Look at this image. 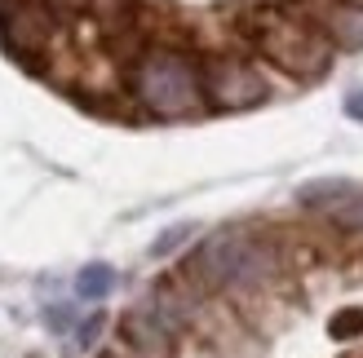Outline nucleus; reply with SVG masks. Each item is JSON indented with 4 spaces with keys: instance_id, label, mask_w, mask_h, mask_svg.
Listing matches in <instances>:
<instances>
[{
    "instance_id": "3",
    "label": "nucleus",
    "mask_w": 363,
    "mask_h": 358,
    "mask_svg": "<svg viewBox=\"0 0 363 358\" xmlns=\"http://www.w3.org/2000/svg\"><path fill=\"white\" fill-rule=\"evenodd\" d=\"M129 93L155 120H186L204 106L199 62H191L177 49H147L129 67Z\"/></svg>"
},
{
    "instance_id": "8",
    "label": "nucleus",
    "mask_w": 363,
    "mask_h": 358,
    "mask_svg": "<svg viewBox=\"0 0 363 358\" xmlns=\"http://www.w3.org/2000/svg\"><path fill=\"white\" fill-rule=\"evenodd\" d=\"M354 190H359V186L346 182V177H311V182L297 186L293 200H297L301 208H311V212H333L337 204H346Z\"/></svg>"
},
{
    "instance_id": "7",
    "label": "nucleus",
    "mask_w": 363,
    "mask_h": 358,
    "mask_svg": "<svg viewBox=\"0 0 363 358\" xmlns=\"http://www.w3.org/2000/svg\"><path fill=\"white\" fill-rule=\"evenodd\" d=\"M120 341L133 358H173V336L164 332V323L155 318L147 301L120 318Z\"/></svg>"
},
{
    "instance_id": "10",
    "label": "nucleus",
    "mask_w": 363,
    "mask_h": 358,
    "mask_svg": "<svg viewBox=\"0 0 363 358\" xmlns=\"http://www.w3.org/2000/svg\"><path fill=\"white\" fill-rule=\"evenodd\" d=\"M111 288H116V270H111V265H102V261L84 265V270L76 275L80 301H102V296H111Z\"/></svg>"
},
{
    "instance_id": "16",
    "label": "nucleus",
    "mask_w": 363,
    "mask_h": 358,
    "mask_svg": "<svg viewBox=\"0 0 363 358\" xmlns=\"http://www.w3.org/2000/svg\"><path fill=\"white\" fill-rule=\"evenodd\" d=\"M102 358H120V354H102Z\"/></svg>"
},
{
    "instance_id": "2",
    "label": "nucleus",
    "mask_w": 363,
    "mask_h": 358,
    "mask_svg": "<svg viewBox=\"0 0 363 358\" xmlns=\"http://www.w3.org/2000/svg\"><path fill=\"white\" fill-rule=\"evenodd\" d=\"M248 40L257 45L262 58H270L284 76L293 80H319L333 62V40L323 23H311V18H293L279 9H252V23H244Z\"/></svg>"
},
{
    "instance_id": "5",
    "label": "nucleus",
    "mask_w": 363,
    "mask_h": 358,
    "mask_svg": "<svg viewBox=\"0 0 363 358\" xmlns=\"http://www.w3.org/2000/svg\"><path fill=\"white\" fill-rule=\"evenodd\" d=\"M58 9L49 5V0H18L0 13V35H5L9 53H18L23 62L31 58H45L58 40Z\"/></svg>"
},
{
    "instance_id": "6",
    "label": "nucleus",
    "mask_w": 363,
    "mask_h": 358,
    "mask_svg": "<svg viewBox=\"0 0 363 358\" xmlns=\"http://www.w3.org/2000/svg\"><path fill=\"white\" fill-rule=\"evenodd\" d=\"M147 306L155 310V318L164 323V332L173 336V341H182V336H191L199 328V318H204V288H199L195 279H160L151 296H147Z\"/></svg>"
},
{
    "instance_id": "15",
    "label": "nucleus",
    "mask_w": 363,
    "mask_h": 358,
    "mask_svg": "<svg viewBox=\"0 0 363 358\" xmlns=\"http://www.w3.org/2000/svg\"><path fill=\"white\" fill-rule=\"evenodd\" d=\"M45 318H49V328H67V323H71V310H67V306H53Z\"/></svg>"
},
{
    "instance_id": "14",
    "label": "nucleus",
    "mask_w": 363,
    "mask_h": 358,
    "mask_svg": "<svg viewBox=\"0 0 363 358\" xmlns=\"http://www.w3.org/2000/svg\"><path fill=\"white\" fill-rule=\"evenodd\" d=\"M346 115L350 120H363V88H354V93L346 98Z\"/></svg>"
},
{
    "instance_id": "12",
    "label": "nucleus",
    "mask_w": 363,
    "mask_h": 358,
    "mask_svg": "<svg viewBox=\"0 0 363 358\" xmlns=\"http://www.w3.org/2000/svg\"><path fill=\"white\" fill-rule=\"evenodd\" d=\"M191 235H195V226H191V221H182V226H169L164 235H160V239L151 243V257H169V253H177V248L186 243Z\"/></svg>"
},
{
    "instance_id": "11",
    "label": "nucleus",
    "mask_w": 363,
    "mask_h": 358,
    "mask_svg": "<svg viewBox=\"0 0 363 358\" xmlns=\"http://www.w3.org/2000/svg\"><path fill=\"white\" fill-rule=\"evenodd\" d=\"M328 221H333L337 230H346V235H363V190H354L346 204H337V208L328 212Z\"/></svg>"
},
{
    "instance_id": "1",
    "label": "nucleus",
    "mask_w": 363,
    "mask_h": 358,
    "mask_svg": "<svg viewBox=\"0 0 363 358\" xmlns=\"http://www.w3.org/2000/svg\"><path fill=\"white\" fill-rule=\"evenodd\" d=\"M284 270V253L275 239H257L240 226H226L208 235L182 265V275L195 279L204 292H240L252 296L270 288Z\"/></svg>"
},
{
    "instance_id": "13",
    "label": "nucleus",
    "mask_w": 363,
    "mask_h": 358,
    "mask_svg": "<svg viewBox=\"0 0 363 358\" xmlns=\"http://www.w3.org/2000/svg\"><path fill=\"white\" fill-rule=\"evenodd\" d=\"M98 332H102V318L94 314V318H89V323L80 328V345H94V341H98Z\"/></svg>"
},
{
    "instance_id": "9",
    "label": "nucleus",
    "mask_w": 363,
    "mask_h": 358,
    "mask_svg": "<svg viewBox=\"0 0 363 358\" xmlns=\"http://www.w3.org/2000/svg\"><path fill=\"white\" fill-rule=\"evenodd\" d=\"M319 23L337 49H350V53L363 49V5H333Z\"/></svg>"
},
{
    "instance_id": "4",
    "label": "nucleus",
    "mask_w": 363,
    "mask_h": 358,
    "mask_svg": "<svg viewBox=\"0 0 363 358\" xmlns=\"http://www.w3.org/2000/svg\"><path fill=\"white\" fill-rule=\"evenodd\" d=\"M199 88H204V106L213 111H248L270 98L262 71L244 58H226V53H213L199 62Z\"/></svg>"
}]
</instances>
